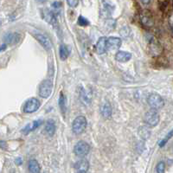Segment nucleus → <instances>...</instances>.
Here are the masks:
<instances>
[{
	"instance_id": "obj_1",
	"label": "nucleus",
	"mask_w": 173,
	"mask_h": 173,
	"mask_svg": "<svg viewBox=\"0 0 173 173\" xmlns=\"http://www.w3.org/2000/svg\"><path fill=\"white\" fill-rule=\"evenodd\" d=\"M87 127V120L84 116H78L74 119L72 124V131L74 134H81L84 133L85 129Z\"/></svg>"
},
{
	"instance_id": "obj_2",
	"label": "nucleus",
	"mask_w": 173,
	"mask_h": 173,
	"mask_svg": "<svg viewBox=\"0 0 173 173\" xmlns=\"http://www.w3.org/2000/svg\"><path fill=\"white\" fill-rule=\"evenodd\" d=\"M145 123L151 127H154L158 125L159 122V114L157 112L156 109H152L147 111L145 114V118H144Z\"/></svg>"
},
{
	"instance_id": "obj_3",
	"label": "nucleus",
	"mask_w": 173,
	"mask_h": 173,
	"mask_svg": "<svg viewBox=\"0 0 173 173\" xmlns=\"http://www.w3.org/2000/svg\"><path fill=\"white\" fill-rule=\"evenodd\" d=\"M147 102L152 109H161L165 106V101L161 96L157 94H151L148 96Z\"/></svg>"
},
{
	"instance_id": "obj_4",
	"label": "nucleus",
	"mask_w": 173,
	"mask_h": 173,
	"mask_svg": "<svg viewBox=\"0 0 173 173\" xmlns=\"http://www.w3.org/2000/svg\"><path fill=\"white\" fill-rule=\"evenodd\" d=\"M53 91V82L50 80H44L39 87V95L44 99H47L51 95Z\"/></svg>"
},
{
	"instance_id": "obj_5",
	"label": "nucleus",
	"mask_w": 173,
	"mask_h": 173,
	"mask_svg": "<svg viewBox=\"0 0 173 173\" xmlns=\"http://www.w3.org/2000/svg\"><path fill=\"white\" fill-rule=\"evenodd\" d=\"M41 106V102L37 98H30L23 105V112L25 114H33Z\"/></svg>"
},
{
	"instance_id": "obj_6",
	"label": "nucleus",
	"mask_w": 173,
	"mask_h": 173,
	"mask_svg": "<svg viewBox=\"0 0 173 173\" xmlns=\"http://www.w3.org/2000/svg\"><path fill=\"white\" fill-rule=\"evenodd\" d=\"M89 151H90V146H89V144L85 142V141H79L74 145V154L78 157L83 158V157L89 154Z\"/></svg>"
},
{
	"instance_id": "obj_7",
	"label": "nucleus",
	"mask_w": 173,
	"mask_h": 173,
	"mask_svg": "<svg viewBox=\"0 0 173 173\" xmlns=\"http://www.w3.org/2000/svg\"><path fill=\"white\" fill-rule=\"evenodd\" d=\"M34 37H35V38L37 39V42L40 43L43 48L46 49V50H48V51H49L50 49L52 48V43L51 42H50V40L48 39V37H46L45 35H43V34L42 33H35L34 34Z\"/></svg>"
},
{
	"instance_id": "obj_8",
	"label": "nucleus",
	"mask_w": 173,
	"mask_h": 173,
	"mask_svg": "<svg viewBox=\"0 0 173 173\" xmlns=\"http://www.w3.org/2000/svg\"><path fill=\"white\" fill-rule=\"evenodd\" d=\"M96 52L99 55L105 54L107 51V38L106 37H99L95 46Z\"/></svg>"
},
{
	"instance_id": "obj_9",
	"label": "nucleus",
	"mask_w": 173,
	"mask_h": 173,
	"mask_svg": "<svg viewBox=\"0 0 173 173\" xmlns=\"http://www.w3.org/2000/svg\"><path fill=\"white\" fill-rule=\"evenodd\" d=\"M121 39L119 37H110L107 38V50L117 49L121 46Z\"/></svg>"
},
{
	"instance_id": "obj_10",
	"label": "nucleus",
	"mask_w": 173,
	"mask_h": 173,
	"mask_svg": "<svg viewBox=\"0 0 173 173\" xmlns=\"http://www.w3.org/2000/svg\"><path fill=\"white\" fill-rule=\"evenodd\" d=\"M99 111H100V114L103 116L104 118H109L111 115H112V106L110 105L109 102L107 101H103L102 103L100 104V107H99Z\"/></svg>"
},
{
	"instance_id": "obj_11",
	"label": "nucleus",
	"mask_w": 173,
	"mask_h": 173,
	"mask_svg": "<svg viewBox=\"0 0 173 173\" xmlns=\"http://www.w3.org/2000/svg\"><path fill=\"white\" fill-rule=\"evenodd\" d=\"M132 58V54L127 51H118L115 55V59L120 63H127Z\"/></svg>"
},
{
	"instance_id": "obj_12",
	"label": "nucleus",
	"mask_w": 173,
	"mask_h": 173,
	"mask_svg": "<svg viewBox=\"0 0 173 173\" xmlns=\"http://www.w3.org/2000/svg\"><path fill=\"white\" fill-rule=\"evenodd\" d=\"M5 43L15 44L20 41V35L18 33H7L4 35Z\"/></svg>"
},
{
	"instance_id": "obj_13",
	"label": "nucleus",
	"mask_w": 173,
	"mask_h": 173,
	"mask_svg": "<svg viewBox=\"0 0 173 173\" xmlns=\"http://www.w3.org/2000/svg\"><path fill=\"white\" fill-rule=\"evenodd\" d=\"M43 124V120H35L33 121L32 124H29V125H27L24 127V128L23 129V133H24V134H27V133H29L31 131H33V130H36L37 127H39L41 125Z\"/></svg>"
},
{
	"instance_id": "obj_14",
	"label": "nucleus",
	"mask_w": 173,
	"mask_h": 173,
	"mask_svg": "<svg viewBox=\"0 0 173 173\" xmlns=\"http://www.w3.org/2000/svg\"><path fill=\"white\" fill-rule=\"evenodd\" d=\"M74 168L77 170L78 171H87L89 168V164L86 159H81L75 163Z\"/></svg>"
},
{
	"instance_id": "obj_15",
	"label": "nucleus",
	"mask_w": 173,
	"mask_h": 173,
	"mask_svg": "<svg viewBox=\"0 0 173 173\" xmlns=\"http://www.w3.org/2000/svg\"><path fill=\"white\" fill-rule=\"evenodd\" d=\"M28 168L30 173H40V165L36 159H30L28 164Z\"/></svg>"
},
{
	"instance_id": "obj_16",
	"label": "nucleus",
	"mask_w": 173,
	"mask_h": 173,
	"mask_svg": "<svg viewBox=\"0 0 173 173\" xmlns=\"http://www.w3.org/2000/svg\"><path fill=\"white\" fill-rule=\"evenodd\" d=\"M140 19H141V22L143 23L144 25L145 26H151L153 25V19H152V17H151V14H149L147 12H145L143 13L141 17H140Z\"/></svg>"
},
{
	"instance_id": "obj_17",
	"label": "nucleus",
	"mask_w": 173,
	"mask_h": 173,
	"mask_svg": "<svg viewBox=\"0 0 173 173\" xmlns=\"http://www.w3.org/2000/svg\"><path fill=\"white\" fill-rule=\"evenodd\" d=\"M45 131L49 136H53L55 133V124L53 120H48L45 125Z\"/></svg>"
},
{
	"instance_id": "obj_18",
	"label": "nucleus",
	"mask_w": 173,
	"mask_h": 173,
	"mask_svg": "<svg viewBox=\"0 0 173 173\" xmlns=\"http://www.w3.org/2000/svg\"><path fill=\"white\" fill-rule=\"evenodd\" d=\"M43 17L45 19L46 22L49 23H55V14L49 10H44L43 12Z\"/></svg>"
},
{
	"instance_id": "obj_19",
	"label": "nucleus",
	"mask_w": 173,
	"mask_h": 173,
	"mask_svg": "<svg viewBox=\"0 0 173 173\" xmlns=\"http://www.w3.org/2000/svg\"><path fill=\"white\" fill-rule=\"evenodd\" d=\"M80 98L81 99V102L89 105L91 102V94L88 91H86L85 89H81L80 92Z\"/></svg>"
},
{
	"instance_id": "obj_20",
	"label": "nucleus",
	"mask_w": 173,
	"mask_h": 173,
	"mask_svg": "<svg viewBox=\"0 0 173 173\" xmlns=\"http://www.w3.org/2000/svg\"><path fill=\"white\" fill-rule=\"evenodd\" d=\"M59 55L60 58L63 60V61H65L67 60V58L69 57V49L67 47V45L65 44H61L59 48Z\"/></svg>"
},
{
	"instance_id": "obj_21",
	"label": "nucleus",
	"mask_w": 173,
	"mask_h": 173,
	"mask_svg": "<svg viewBox=\"0 0 173 173\" xmlns=\"http://www.w3.org/2000/svg\"><path fill=\"white\" fill-rule=\"evenodd\" d=\"M59 107L61 109V112L63 114H65L67 111V99L66 96L63 94V93H61L59 98Z\"/></svg>"
},
{
	"instance_id": "obj_22",
	"label": "nucleus",
	"mask_w": 173,
	"mask_h": 173,
	"mask_svg": "<svg viewBox=\"0 0 173 173\" xmlns=\"http://www.w3.org/2000/svg\"><path fill=\"white\" fill-rule=\"evenodd\" d=\"M172 136H173V129L171 130V131H170L169 133H167V135L165 136V139H164V140L159 143V146H160V147H163V146H164V145H165L169 141L170 139H171V138H172Z\"/></svg>"
},
{
	"instance_id": "obj_23",
	"label": "nucleus",
	"mask_w": 173,
	"mask_h": 173,
	"mask_svg": "<svg viewBox=\"0 0 173 173\" xmlns=\"http://www.w3.org/2000/svg\"><path fill=\"white\" fill-rule=\"evenodd\" d=\"M165 164L161 161L157 165L156 167V170L158 173H165Z\"/></svg>"
},
{
	"instance_id": "obj_24",
	"label": "nucleus",
	"mask_w": 173,
	"mask_h": 173,
	"mask_svg": "<svg viewBox=\"0 0 173 173\" xmlns=\"http://www.w3.org/2000/svg\"><path fill=\"white\" fill-rule=\"evenodd\" d=\"M78 24L81 26H88L89 25V21L87 18H85L84 17L80 16L78 18Z\"/></svg>"
},
{
	"instance_id": "obj_25",
	"label": "nucleus",
	"mask_w": 173,
	"mask_h": 173,
	"mask_svg": "<svg viewBox=\"0 0 173 173\" xmlns=\"http://www.w3.org/2000/svg\"><path fill=\"white\" fill-rule=\"evenodd\" d=\"M67 3L70 7H76L79 3V0H67Z\"/></svg>"
},
{
	"instance_id": "obj_26",
	"label": "nucleus",
	"mask_w": 173,
	"mask_h": 173,
	"mask_svg": "<svg viewBox=\"0 0 173 173\" xmlns=\"http://www.w3.org/2000/svg\"><path fill=\"white\" fill-rule=\"evenodd\" d=\"M52 6L55 8V9H59V8L62 6V4L59 3V2H55V3H53Z\"/></svg>"
},
{
	"instance_id": "obj_27",
	"label": "nucleus",
	"mask_w": 173,
	"mask_h": 173,
	"mask_svg": "<svg viewBox=\"0 0 173 173\" xmlns=\"http://www.w3.org/2000/svg\"><path fill=\"white\" fill-rule=\"evenodd\" d=\"M22 163H23V161H22V159H21V158H17V159H16V164H17V165H22Z\"/></svg>"
},
{
	"instance_id": "obj_28",
	"label": "nucleus",
	"mask_w": 173,
	"mask_h": 173,
	"mask_svg": "<svg viewBox=\"0 0 173 173\" xmlns=\"http://www.w3.org/2000/svg\"><path fill=\"white\" fill-rule=\"evenodd\" d=\"M141 2H142V4H148L151 2V0H141Z\"/></svg>"
},
{
	"instance_id": "obj_29",
	"label": "nucleus",
	"mask_w": 173,
	"mask_h": 173,
	"mask_svg": "<svg viewBox=\"0 0 173 173\" xmlns=\"http://www.w3.org/2000/svg\"><path fill=\"white\" fill-rule=\"evenodd\" d=\"M4 48H6V43H4V44L2 45V47H1V51H3Z\"/></svg>"
},
{
	"instance_id": "obj_30",
	"label": "nucleus",
	"mask_w": 173,
	"mask_h": 173,
	"mask_svg": "<svg viewBox=\"0 0 173 173\" xmlns=\"http://www.w3.org/2000/svg\"><path fill=\"white\" fill-rule=\"evenodd\" d=\"M77 173H87V171H78Z\"/></svg>"
}]
</instances>
